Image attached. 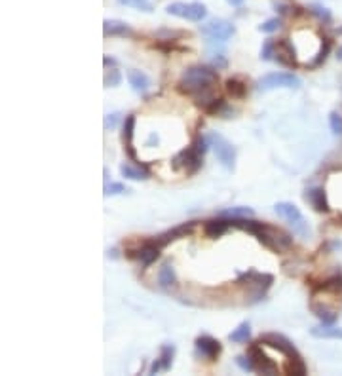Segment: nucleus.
I'll return each instance as SVG.
<instances>
[{
  "label": "nucleus",
  "instance_id": "obj_1",
  "mask_svg": "<svg viewBox=\"0 0 342 376\" xmlns=\"http://www.w3.org/2000/svg\"><path fill=\"white\" fill-rule=\"evenodd\" d=\"M219 76L217 71H213L209 67H192L186 73L182 74L181 82H179V89L182 93L192 95L200 107L205 110L209 109L217 97L213 95V89L217 86Z\"/></svg>",
  "mask_w": 342,
  "mask_h": 376
},
{
  "label": "nucleus",
  "instance_id": "obj_2",
  "mask_svg": "<svg viewBox=\"0 0 342 376\" xmlns=\"http://www.w3.org/2000/svg\"><path fill=\"white\" fill-rule=\"evenodd\" d=\"M230 225L238 226L241 230L251 232L262 245H266L272 251H287L293 245V238L289 234H285L284 230H279L276 226L262 225V223H255V221H247V218H236L230 221Z\"/></svg>",
  "mask_w": 342,
  "mask_h": 376
},
{
  "label": "nucleus",
  "instance_id": "obj_3",
  "mask_svg": "<svg viewBox=\"0 0 342 376\" xmlns=\"http://www.w3.org/2000/svg\"><path fill=\"white\" fill-rule=\"evenodd\" d=\"M207 146H209V141H207V139L196 137L194 139V143H192L189 148L181 150L173 158V169L186 167V171H189L190 175L196 173L198 169H200V166H202V158H204Z\"/></svg>",
  "mask_w": 342,
  "mask_h": 376
},
{
  "label": "nucleus",
  "instance_id": "obj_4",
  "mask_svg": "<svg viewBox=\"0 0 342 376\" xmlns=\"http://www.w3.org/2000/svg\"><path fill=\"white\" fill-rule=\"evenodd\" d=\"M274 209H276V213L284 218L287 225L293 226V232H295V234H299V236H302V238H308V236H310L308 223L304 221L302 213H300V209L295 205V203L279 202V203H276V207H274Z\"/></svg>",
  "mask_w": 342,
  "mask_h": 376
},
{
  "label": "nucleus",
  "instance_id": "obj_5",
  "mask_svg": "<svg viewBox=\"0 0 342 376\" xmlns=\"http://www.w3.org/2000/svg\"><path fill=\"white\" fill-rule=\"evenodd\" d=\"M207 141H209V146L213 148V152H215V156H217L219 162H221L228 171H232L234 162H236V148L232 146V143L226 141V139L223 137V135H219V133H209Z\"/></svg>",
  "mask_w": 342,
  "mask_h": 376
},
{
  "label": "nucleus",
  "instance_id": "obj_6",
  "mask_svg": "<svg viewBox=\"0 0 342 376\" xmlns=\"http://www.w3.org/2000/svg\"><path fill=\"white\" fill-rule=\"evenodd\" d=\"M168 14L182 17V19H189V21H202L207 15V8L202 2H189V4L173 2V4L168 6Z\"/></svg>",
  "mask_w": 342,
  "mask_h": 376
},
{
  "label": "nucleus",
  "instance_id": "obj_7",
  "mask_svg": "<svg viewBox=\"0 0 342 376\" xmlns=\"http://www.w3.org/2000/svg\"><path fill=\"white\" fill-rule=\"evenodd\" d=\"M257 86L261 91H270L276 87H299L300 80L291 73H270L262 76Z\"/></svg>",
  "mask_w": 342,
  "mask_h": 376
},
{
  "label": "nucleus",
  "instance_id": "obj_8",
  "mask_svg": "<svg viewBox=\"0 0 342 376\" xmlns=\"http://www.w3.org/2000/svg\"><path fill=\"white\" fill-rule=\"evenodd\" d=\"M247 357L251 359V365H253V370H255V372H262V374H277V365L262 352L259 344H253V346L249 348Z\"/></svg>",
  "mask_w": 342,
  "mask_h": 376
},
{
  "label": "nucleus",
  "instance_id": "obj_9",
  "mask_svg": "<svg viewBox=\"0 0 342 376\" xmlns=\"http://www.w3.org/2000/svg\"><path fill=\"white\" fill-rule=\"evenodd\" d=\"M202 33H204L205 37L211 38V40L225 42V40L234 37L236 27L230 21H225V19H213V21L205 23L204 27H202Z\"/></svg>",
  "mask_w": 342,
  "mask_h": 376
},
{
  "label": "nucleus",
  "instance_id": "obj_10",
  "mask_svg": "<svg viewBox=\"0 0 342 376\" xmlns=\"http://www.w3.org/2000/svg\"><path fill=\"white\" fill-rule=\"evenodd\" d=\"M259 344H264V346L274 348V350L282 352L284 355H287L289 359H291V357H299V352H297V348L293 346L291 340L285 338L284 334H277V333H266V334H262L261 340H259Z\"/></svg>",
  "mask_w": 342,
  "mask_h": 376
},
{
  "label": "nucleus",
  "instance_id": "obj_11",
  "mask_svg": "<svg viewBox=\"0 0 342 376\" xmlns=\"http://www.w3.org/2000/svg\"><path fill=\"white\" fill-rule=\"evenodd\" d=\"M196 350L205 359H217L223 348H221V342L211 336H200V338H196Z\"/></svg>",
  "mask_w": 342,
  "mask_h": 376
},
{
  "label": "nucleus",
  "instance_id": "obj_12",
  "mask_svg": "<svg viewBox=\"0 0 342 376\" xmlns=\"http://www.w3.org/2000/svg\"><path fill=\"white\" fill-rule=\"evenodd\" d=\"M274 55H276V61H279L285 67L297 65V61H295V50H293V46L287 40L276 42V53Z\"/></svg>",
  "mask_w": 342,
  "mask_h": 376
},
{
  "label": "nucleus",
  "instance_id": "obj_13",
  "mask_svg": "<svg viewBox=\"0 0 342 376\" xmlns=\"http://www.w3.org/2000/svg\"><path fill=\"white\" fill-rule=\"evenodd\" d=\"M158 255H160V245H156L154 241H146L145 245L137 251L135 257H137L139 262H141L143 266H150V264L158 259Z\"/></svg>",
  "mask_w": 342,
  "mask_h": 376
},
{
  "label": "nucleus",
  "instance_id": "obj_14",
  "mask_svg": "<svg viewBox=\"0 0 342 376\" xmlns=\"http://www.w3.org/2000/svg\"><path fill=\"white\" fill-rule=\"evenodd\" d=\"M306 200L312 203V207L316 211H329V203L323 188H312V190H308L306 192Z\"/></svg>",
  "mask_w": 342,
  "mask_h": 376
},
{
  "label": "nucleus",
  "instance_id": "obj_15",
  "mask_svg": "<svg viewBox=\"0 0 342 376\" xmlns=\"http://www.w3.org/2000/svg\"><path fill=\"white\" fill-rule=\"evenodd\" d=\"M192 226H194V223H189V225H182V226H177V228H173V230L166 232V234H162L158 239H154V243L156 245H168L171 239H177L179 236H182V234H189L190 230H192Z\"/></svg>",
  "mask_w": 342,
  "mask_h": 376
},
{
  "label": "nucleus",
  "instance_id": "obj_16",
  "mask_svg": "<svg viewBox=\"0 0 342 376\" xmlns=\"http://www.w3.org/2000/svg\"><path fill=\"white\" fill-rule=\"evenodd\" d=\"M128 80H130V86L135 91H139V93H145L146 89H148V86H150L148 76L145 73H141V71H130L128 73Z\"/></svg>",
  "mask_w": 342,
  "mask_h": 376
},
{
  "label": "nucleus",
  "instance_id": "obj_17",
  "mask_svg": "<svg viewBox=\"0 0 342 376\" xmlns=\"http://www.w3.org/2000/svg\"><path fill=\"white\" fill-rule=\"evenodd\" d=\"M105 37H131V29L128 23L122 21H105Z\"/></svg>",
  "mask_w": 342,
  "mask_h": 376
},
{
  "label": "nucleus",
  "instance_id": "obj_18",
  "mask_svg": "<svg viewBox=\"0 0 342 376\" xmlns=\"http://www.w3.org/2000/svg\"><path fill=\"white\" fill-rule=\"evenodd\" d=\"M230 226V221H223V218H217V221H207L204 226L205 236L207 238H219L226 232V228Z\"/></svg>",
  "mask_w": 342,
  "mask_h": 376
},
{
  "label": "nucleus",
  "instance_id": "obj_19",
  "mask_svg": "<svg viewBox=\"0 0 342 376\" xmlns=\"http://www.w3.org/2000/svg\"><path fill=\"white\" fill-rule=\"evenodd\" d=\"M249 338H251V325H249L247 321L240 323L232 333L228 334V340H230V342H236V344H243V342H247Z\"/></svg>",
  "mask_w": 342,
  "mask_h": 376
},
{
  "label": "nucleus",
  "instance_id": "obj_20",
  "mask_svg": "<svg viewBox=\"0 0 342 376\" xmlns=\"http://www.w3.org/2000/svg\"><path fill=\"white\" fill-rule=\"evenodd\" d=\"M312 334L314 336H318V338H338V340H342V327H331V325L314 327Z\"/></svg>",
  "mask_w": 342,
  "mask_h": 376
},
{
  "label": "nucleus",
  "instance_id": "obj_21",
  "mask_svg": "<svg viewBox=\"0 0 342 376\" xmlns=\"http://www.w3.org/2000/svg\"><path fill=\"white\" fill-rule=\"evenodd\" d=\"M173 352L175 348L173 346H164L162 348V355L160 359L154 363L152 365V372H156V370H168L169 367H171V359H173Z\"/></svg>",
  "mask_w": 342,
  "mask_h": 376
},
{
  "label": "nucleus",
  "instance_id": "obj_22",
  "mask_svg": "<svg viewBox=\"0 0 342 376\" xmlns=\"http://www.w3.org/2000/svg\"><path fill=\"white\" fill-rule=\"evenodd\" d=\"M175 281H177V277H175L173 266H171L169 262H166V264L160 268V274H158V283H160L164 289H168V287L175 285Z\"/></svg>",
  "mask_w": 342,
  "mask_h": 376
},
{
  "label": "nucleus",
  "instance_id": "obj_23",
  "mask_svg": "<svg viewBox=\"0 0 342 376\" xmlns=\"http://www.w3.org/2000/svg\"><path fill=\"white\" fill-rule=\"evenodd\" d=\"M120 171H122V175H124L126 179H131V181H145V179H148V171L143 169V167L122 166Z\"/></svg>",
  "mask_w": 342,
  "mask_h": 376
},
{
  "label": "nucleus",
  "instance_id": "obj_24",
  "mask_svg": "<svg viewBox=\"0 0 342 376\" xmlns=\"http://www.w3.org/2000/svg\"><path fill=\"white\" fill-rule=\"evenodd\" d=\"M226 91L232 95V97H236V99H241V97H245L247 87H245V84L240 82V80L230 78L228 82H226Z\"/></svg>",
  "mask_w": 342,
  "mask_h": 376
},
{
  "label": "nucleus",
  "instance_id": "obj_25",
  "mask_svg": "<svg viewBox=\"0 0 342 376\" xmlns=\"http://www.w3.org/2000/svg\"><path fill=\"white\" fill-rule=\"evenodd\" d=\"M285 372L287 374H297V376H302L306 374V365L304 361H302V357H291L289 359V363L285 365Z\"/></svg>",
  "mask_w": 342,
  "mask_h": 376
},
{
  "label": "nucleus",
  "instance_id": "obj_26",
  "mask_svg": "<svg viewBox=\"0 0 342 376\" xmlns=\"http://www.w3.org/2000/svg\"><path fill=\"white\" fill-rule=\"evenodd\" d=\"M312 311L323 321V325H331L336 318L335 311H329V310H325V308H320V306H316V304H312Z\"/></svg>",
  "mask_w": 342,
  "mask_h": 376
},
{
  "label": "nucleus",
  "instance_id": "obj_27",
  "mask_svg": "<svg viewBox=\"0 0 342 376\" xmlns=\"http://www.w3.org/2000/svg\"><path fill=\"white\" fill-rule=\"evenodd\" d=\"M120 4L124 6H131V8H137V10H143V12H152V4L148 0H118Z\"/></svg>",
  "mask_w": 342,
  "mask_h": 376
},
{
  "label": "nucleus",
  "instance_id": "obj_28",
  "mask_svg": "<svg viewBox=\"0 0 342 376\" xmlns=\"http://www.w3.org/2000/svg\"><path fill=\"white\" fill-rule=\"evenodd\" d=\"M329 50H331V40L329 38H323V46H321V50H320V53H318V59L314 61L312 65V69H316V67H320L325 59H327V53H329Z\"/></svg>",
  "mask_w": 342,
  "mask_h": 376
},
{
  "label": "nucleus",
  "instance_id": "obj_29",
  "mask_svg": "<svg viewBox=\"0 0 342 376\" xmlns=\"http://www.w3.org/2000/svg\"><path fill=\"white\" fill-rule=\"evenodd\" d=\"M329 123H331V130L335 135H340L342 133V116L338 112H331L329 114Z\"/></svg>",
  "mask_w": 342,
  "mask_h": 376
},
{
  "label": "nucleus",
  "instance_id": "obj_30",
  "mask_svg": "<svg viewBox=\"0 0 342 376\" xmlns=\"http://www.w3.org/2000/svg\"><path fill=\"white\" fill-rule=\"evenodd\" d=\"M279 27H282V19H277V17H274V19H268V21L262 23L261 27H259V29H261L262 33H268V35H270V33H274V30L279 29Z\"/></svg>",
  "mask_w": 342,
  "mask_h": 376
},
{
  "label": "nucleus",
  "instance_id": "obj_31",
  "mask_svg": "<svg viewBox=\"0 0 342 376\" xmlns=\"http://www.w3.org/2000/svg\"><path fill=\"white\" fill-rule=\"evenodd\" d=\"M133 126H135V118L128 116L124 123V141H128V145H131V137H133Z\"/></svg>",
  "mask_w": 342,
  "mask_h": 376
},
{
  "label": "nucleus",
  "instance_id": "obj_32",
  "mask_svg": "<svg viewBox=\"0 0 342 376\" xmlns=\"http://www.w3.org/2000/svg\"><path fill=\"white\" fill-rule=\"evenodd\" d=\"M122 192H130L122 182H110V184H107V188H105V196L122 194Z\"/></svg>",
  "mask_w": 342,
  "mask_h": 376
},
{
  "label": "nucleus",
  "instance_id": "obj_33",
  "mask_svg": "<svg viewBox=\"0 0 342 376\" xmlns=\"http://www.w3.org/2000/svg\"><path fill=\"white\" fill-rule=\"evenodd\" d=\"M122 82V74L118 73V71H110V73H107V76H105V86L110 87V86H118Z\"/></svg>",
  "mask_w": 342,
  "mask_h": 376
},
{
  "label": "nucleus",
  "instance_id": "obj_34",
  "mask_svg": "<svg viewBox=\"0 0 342 376\" xmlns=\"http://www.w3.org/2000/svg\"><path fill=\"white\" fill-rule=\"evenodd\" d=\"M276 53V44L274 42H266L264 46H262L261 50V59H264V61H268V59H272V55Z\"/></svg>",
  "mask_w": 342,
  "mask_h": 376
},
{
  "label": "nucleus",
  "instance_id": "obj_35",
  "mask_svg": "<svg viewBox=\"0 0 342 376\" xmlns=\"http://www.w3.org/2000/svg\"><path fill=\"white\" fill-rule=\"evenodd\" d=\"M251 213H253V211L249 209V207H236V209L226 211V215H232V217H247Z\"/></svg>",
  "mask_w": 342,
  "mask_h": 376
},
{
  "label": "nucleus",
  "instance_id": "obj_36",
  "mask_svg": "<svg viewBox=\"0 0 342 376\" xmlns=\"http://www.w3.org/2000/svg\"><path fill=\"white\" fill-rule=\"evenodd\" d=\"M236 363H238L240 369H243L245 372H251V370H253V365H251V359H249V357L240 355V357H236Z\"/></svg>",
  "mask_w": 342,
  "mask_h": 376
},
{
  "label": "nucleus",
  "instance_id": "obj_37",
  "mask_svg": "<svg viewBox=\"0 0 342 376\" xmlns=\"http://www.w3.org/2000/svg\"><path fill=\"white\" fill-rule=\"evenodd\" d=\"M118 118H120V114H109L107 118H105V130H114L118 123Z\"/></svg>",
  "mask_w": 342,
  "mask_h": 376
},
{
  "label": "nucleus",
  "instance_id": "obj_38",
  "mask_svg": "<svg viewBox=\"0 0 342 376\" xmlns=\"http://www.w3.org/2000/svg\"><path fill=\"white\" fill-rule=\"evenodd\" d=\"M314 14L318 15L320 19H323V21H329L331 19V15H329V12L325 10V8H320V6H314V10H312Z\"/></svg>",
  "mask_w": 342,
  "mask_h": 376
},
{
  "label": "nucleus",
  "instance_id": "obj_39",
  "mask_svg": "<svg viewBox=\"0 0 342 376\" xmlns=\"http://www.w3.org/2000/svg\"><path fill=\"white\" fill-rule=\"evenodd\" d=\"M228 2H230L232 6H241V2H243V0H228Z\"/></svg>",
  "mask_w": 342,
  "mask_h": 376
},
{
  "label": "nucleus",
  "instance_id": "obj_40",
  "mask_svg": "<svg viewBox=\"0 0 342 376\" xmlns=\"http://www.w3.org/2000/svg\"><path fill=\"white\" fill-rule=\"evenodd\" d=\"M338 57L342 59V48H340V50H338Z\"/></svg>",
  "mask_w": 342,
  "mask_h": 376
},
{
  "label": "nucleus",
  "instance_id": "obj_41",
  "mask_svg": "<svg viewBox=\"0 0 342 376\" xmlns=\"http://www.w3.org/2000/svg\"><path fill=\"white\" fill-rule=\"evenodd\" d=\"M340 33H342V29H340Z\"/></svg>",
  "mask_w": 342,
  "mask_h": 376
}]
</instances>
